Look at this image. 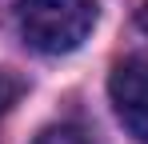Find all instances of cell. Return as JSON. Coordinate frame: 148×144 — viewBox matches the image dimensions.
Here are the masks:
<instances>
[{
  "label": "cell",
  "instance_id": "1",
  "mask_svg": "<svg viewBox=\"0 0 148 144\" xmlns=\"http://www.w3.org/2000/svg\"><path fill=\"white\" fill-rule=\"evenodd\" d=\"M96 24L92 0H20V32L24 44L44 56H64L84 44Z\"/></svg>",
  "mask_w": 148,
  "mask_h": 144
},
{
  "label": "cell",
  "instance_id": "2",
  "mask_svg": "<svg viewBox=\"0 0 148 144\" xmlns=\"http://www.w3.org/2000/svg\"><path fill=\"white\" fill-rule=\"evenodd\" d=\"M108 96L136 144H148V60H120L108 76Z\"/></svg>",
  "mask_w": 148,
  "mask_h": 144
},
{
  "label": "cell",
  "instance_id": "3",
  "mask_svg": "<svg viewBox=\"0 0 148 144\" xmlns=\"http://www.w3.org/2000/svg\"><path fill=\"white\" fill-rule=\"evenodd\" d=\"M36 144H96V140H92V132L80 128V124H52V128H44V132L36 136Z\"/></svg>",
  "mask_w": 148,
  "mask_h": 144
},
{
  "label": "cell",
  "instance_id": "4",
  "mask_svg": "<svg viewBox=\"0 0 148 144\" xmlns=\"http://www.w3.org/2000/svg\"><path fill=\"white\" fill-rule=\"evenodd\" d=\"M16 96H20V84H16L8 72H0V112H4V108H8Z\"/></svg>",
  "mask_w": 148,
  "mask_h": 144
},
{
  "label": "cell",
  "instance_id": "5",
  "mask_svg": "<svg viewBox=\"0 0 148 144\" xmlns=\"http://www.w3.org/2000/svg\"><path fill=\"white\" fill-rule=\"evenodd\" d=\"M140 28H144V32H148V4H144V8H140Z\"/></svg>",
  "mask_w": 148,
  "mask_h": 144
},
{
  "label": "cell",
  "instance_id": "6",
  "mask_svg": "<svg viewBox=\"0 0 148 144\" xmlns=\"http://www.w3.org/2000/svg\"><path fill=\"white\" fill-rule=\"evenodd\" d=\"M0 8H4V0H0Z\"/></svg>",
  "mask_w": 148,
  "mask_h": 144
}]
</instances>
